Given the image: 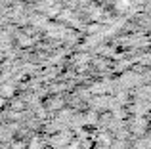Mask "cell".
<instances>
[{
	"label": "cell",
	"mask_w": 151,
	"mask_h": 149,
	"mask_svg": "<svg viewBox=\"0 0 151 149\" xmlns=\"http://www.w3.org/2000/svg\"><path fill=\"white\" fill-rule=\"evenodd\" d=\"M31 149H58V147H46V145H35V147H31ZM63 149V147H61ZM65 149H82V147H78V145H71V147H65Z\"/></svg>",
	"instance_id": "1"
}]
</instances>
